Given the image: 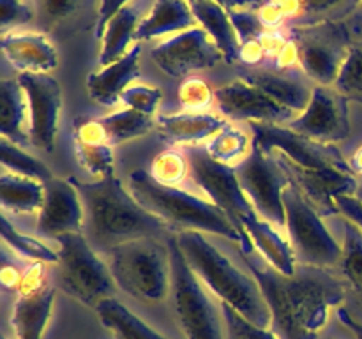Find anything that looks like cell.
I'll return each mask as SVG.
<instances>
[{"mask_svg": "<svg viewBox=\"0 0 362 339\" xmlns=\"http://www.w3.org/2000/svg\"><path fill=\"white\" fill-rule=\"evenodd\" d=\"M244 230L253 240L255 247L260 253V256L267 261L269 265L279 270L281 274L292 275L297 270V260L293 254L292 246L286 239H283L281 233L278 232L274 225L262 219L260 215L244 222Z\"/></svg>", "mask_w": 362, "mask_h": 339, "instance_id": "23", "label": "cell"}, {"mask_svg": "<svg viewBox=\"0 0 362 339\" xmlns=\"http://www.w3.org/2000/svg\"><path fill=\"white\" fill-rule=\"evenodd\" d=\"M240 256L260 286L271 311L269 328L278 339H318L332 311L346 300L345 282L329 268L297 265L286 275L269 265L257 247L240 251Z\"/></svg>", "mask_w": 362, "mask_h": 339, "instance_id": "1", "label": "cell"}, {"mask_svg": "<svg viewBox=\"0 0 362 339\" xmlns=\"http://www.w3.org/2000/svg\"><path fill=\"white\" fill-rule=\"evenodd\" d=\"M80 0H37V11L39 18H41V25L49 30L55 23L60 20L69 16L74 9H76Z\"/></svg>", "mask_w": 362, "mask_h": 339, "instance_id": "43", "label": "cell"}, {"mask_svg": "<svg viewBox=\"0 0 362 339\" xmlns=\"http://www.w3.org/2000/svg\"><path fill=\"white\" fill-rule=\"evenodd\" d=\"M334 313H336V318H338L339 325H341V327L345 328V331L349 332L354 339H362V321L361 320H357V318L354 316V314L350 313L345 306L338 307Z\"/></svg>", "mask_w": 362, "mask_h": 339, "instance_id": "47", "label": "cell"}, {"mask_svg": "<svg viewBox=\"0 0 362 339\" xmlns=\"http://www.w3.org/2000/svg\"><path fill=\"white\" fill-rule=\"evenodd\" d=\"M45 200V184L27 177L2 173L0 175V201L2 207L16 214L39 212Z\"/></svg>", "mask_w": 362, "mask_h": 339, "instance_id": "30", "label": "cell"}, {"mask_svg": "<svg viewBox=\"0 0 362 339\" xmlns=\"http://www.w3.org/2000/svg\"><path fill=\"white\" fill-rule=\"evenodd\" d=\"M283 201L286 212L285 230L288 232V242L297 263L320 268L339 267L343 246L331 235L322 215L303 196L296 184L290 182L286 186Z\"/></svg>", "mask_w": 362, "mask_h": 339, "instance_id": "8", "label": "cell"}, {"mask_svg": "<svg viewBox=\"0 0 362 339\" xmlns=\"http://www.w3.org/2000/svg\"><path fill=\"white\" fill-rule=\"evenodd\" d=\"M279 168L286 173L290 182L296 184L303 196L315 207V210L324 215L339 214L334 200L341 194H356L357 186L354 173L339 172V170H310L299 168L292 162L285 161L279 155H271Z\"/></svg>", "mask_w": 362, "mask_h": 339, "instance_id": "15", "label": "cell"}, {"mask_svg": "<svg viewBox=\"0 0 362 339\" xmlns=\"http://www.w3.org/2000/svg\"><path fill=\"white\" fill-rule=\"evenodd\" d=\"M350 168H352V172L362 173V147L354 154L352 161H350Z\"/></svg>", "mask_w": 362, "mask_h": 339, "instance_id": "52", "label": "cell"}, {"mask_svg": "<svg viewBox=\"0 0 362 339\" xmlns=\"http://www.w3.org/2000/svg\"><path fill=\"white\" fill-rule=\"evenodd\" d=\"M336 90L349 101L362 105V41L345 53L341 69L336 78Z\"/></svg>", "mask_w": 362, "mask_h": 339, "instance_id": "37", "label": "cell"}, {"mask_svg": "<svg viewBox=\"0 0 362 339\" xmlns=\"http://www.w3.org/2000/svg\"><path fill=\"white\" fill-rule=\"evenodd\" d=\"M221 318L225 321L228 339H278L271 328L257 327L226 304H221Z\"/></svg>", "mask_w": 362, "mask_h": 339, "instance_id": "39", "label": "cell"}, {"mask_svg": "<svg viewBox=\"0 0 362 339\" xmlns=\"http://www.w3.org/2000/svg\"><path fill=\"white\" fill-rule=\"evenodd\" d=\"M214 97L218 101L219 112L235 120L283 124L288 122L293 115V112L286 109L243 78L219 87L214 90Z\"/></svg>", "mask_w": 362, "mask_h": 339, "instance_id": "17", "label": "cell"}, {"mask_svg": "<svg viewBox=\"0 0 362 339\" xmlns=\"http://www.w3.org/2000/svg\"><path fill=\"white\" fill-rule=\"evenodd\" d=\"M163 94L159 88L145 87V85H134V87H127L120 95V101L126 105V108L140 112L144 115H154L158 109L159 102H161Z\"/></svg>", "mask_w": 362, "mask_h": 339, "instance_id": "40", "label": "cell"}, {"mask_svg": "<svg viewBox=\"0 0 362 339\" xmlns=\"http://www.w3.org/2000/svg\"><path fill=\"white\" fill-rule=\"evenodd\" d=\"M69 179L83 201L90 237L103 249L108 251L127 240L159 239L165 233V222L141 207L115 175L90 184L81 182L76 177Z\"/></svg>", "mask_w": 362, "mask_h": 339, "instance_id": "2", "label": "cell"}, {"mask_svg": "<svg viewBox=\"0 0 362 339\" xmlns=\"http://www.w3.org/2000/svg\"><path fill=\"white\" fill-rule=\"evenodd\" d=\"M288 127L320 143L345 140L350 134L349 99L338 90L315 87L308 108Z\"/></svg>", "mask_w": 362, "mask_h": 339, "instance_id": "14", "label": "cell"}, {"mask_svg": "<svg viewBox=\"0 0 362 339\" xmlns=\"http://www.w3.org/2000/svg\"><path fill=\"white\" fill-rule=\"evenodd\" d=\"M85 208L71 179H49L45 182V200L37 215V232L57 239L64 233H81Z\"/></svg>", "mask_w": 362, "mask_h": 339, "instance_id": "16", "label": "cell"}, {"mask_svg": "<svg viewBox=\"0 0 362 339\" xmlns=\"http://www.w3.org/2000/svg\"><path fill=\"white\" fill-rule=\"evenodd\" d=\"M299 62L308 76L322 85L336 83L339 69L345 56L339 55L331 46L320 44V42H306L299 46Z\"/></svg>", "mask_w": 362, "mask_h": 339, "instance_id": "31", "label": "cell"}, {"mask_svg": "<svg viewBox=\"0 0 362 339\" xmlns=\"http://www.w3.org/2000/svg\"><path fill=\"white\" fill-rule=\"evenodd\" d=\"M18 83L27 97L28 140L41 150H52L55 145L62 92L55 78L46 73H20Z\"/></svg>", "mask_w": 362, "mask_h": 339, "instance_id": "12", "label": "cell"}, {"mask_svg": "<svg viewBox=\"0 0 362 339\" xmlns=\"http://www.w3.org/2000/svg\"><path fill=\"white\" fill-rule=\"evenodd\" d=\"M264 44H262V41L258 39V41H253V42H247V44H243L239 49V59L244 60V62L247 64H257L260 62L262 56H264Z\"/></svg>", "mask_w": 362, "mask_h": 339, "instance_id": "48", "label": "cell"}, {"mask_svg": "<svg viewBox=\"0 0 362 339\" xmlns=\"http://www.w3.org/2000/svg\"><path fill=\"white\" fill-rule=\"evenodd\" d=\"M212 99H216L214 92L200 78H187L179 88V101L187 112L198 113L200 109L207 108Z\"/></svg>", "mask_w": 362, "mask_h": 339, "instance_id": "41", "label": "cell"}, {"mask_svg": "<svg viewBox=\"0 0 362 339\" xmlns=\"http://www.w3.org/2000/svg\"><path fill=\"white\" fill-rule=\"evenodd\" d=\"M197 18L189 0H156L147 16L140 21L136 30V42L161 35L184 32L197 27Z\"/></svg>", "mask_w": 362, "mask_h": 339, "instance_id": "22", "label": "cell"}, {"mask_svg": "<svg viewBox=\"0 0 362 339\" xmlns=\"http://www.w3.org/2000/svg\"><path fill=\"white\" fill-rule=\"evenodd\" d=\"M95 313L113 339H166L113 297L99 302Z\"/></svg>", "mask_w": 362, "mask_h": 339, "instance_id": "27", "label": "cell"}, {"mask_svg": "<svg viewBox=\"0 0 362 339\" xmlns=\"http://www.w3.org/2000/svg\"><path fill=\"white\" fill-rule=\"evenodd\" d=\"M0 7H2V28L14 27V25H23L32 20V11L27 4L21 0H0Z\"/></svg>", "mask_w": 362, "mask_h": 339, "instance_id": "44", "label": "cell"}, {"mask_svg": "<svg viewBox=\"0 0 362 339\" xmlns=\"http://www.w3.org/2000/svg\"><path fill=\"white\" fill-rule=\"evenodd\" d=\"M127 189L138 203L161 219L166 228L180 232H200L219 235L239 244L240 251H253V240L244 239L243 233L228 218L212 203L175 186L158 182L145 170H136L129 175Z\"/></svg>", "mask_w": 362, "mask_h": 339, "instance_id": "3", "label": "cell"}, {"mask_svg": "<svg viewBox=\"0 0 362 339\" xmlns=\"http://www.w3.org/2000/svg\"><path fill=\"white\" fill-rule=\"evenodd\" d=\"M343 0H297V6L304 11V13H322L331 7L338 6Z\"/></svg>", "mask_w": 362, "mask_h": 339, "instance_id": "49", "label": "cell"}, {"mask_svg": "<svg viewBox=\"0 0 362 339\" xmlns=\"http://www.w3.org/2000/svg\"><path fill=\"white\" fill-rule=\"evenodd\" d=\"M194 18L200 27L207 32L223 53L226 62H235L239 59V41L230 21L228 9L214 0H189Z\"/></svg>", "mask_w": 362, "mask_h": 339, "instance_id": "24", "label": "cell"}, {"mask_svg": "<svg viewBox=\"0 0 362 339\" xmlns=\"http://www.w3.org/2000/svg\"><path fill=\"white\" fill-rule=\"evenodd\" d=\"M151 55L159 69L172 78L207 69L223 59V53L202 27H193L165 39L152 48Z\"/></svg>", "mask_w": 362, "mask_h": 339, "instance_id": "13", "label": "cell"}, {"mask_svg": "<svg viewBox=\"0 0 362 339\" xmlns=\"http://www.w3.org/2000/svg\"><path fill=\"white\" fill-rule=\"evenodd\" d=\"M207 152L223 165H239L250 154V140L240 129H235L230 124H225L219 133L211 138L207 145Z\"/></svg>", "mask_w": 362, "mask_h": 339, "instance_id": "34", "label": "cell"}, {"mask_svg": "<svg viewBox=\"0 0 362 339\" xmlns=\"http://www.w3.org/2000/svg\"><path fill=\"white\" fill-rule=\"evenodd\" d=\"M0 161H2L4 168L9 173H14V175L39 180L42 184L53 179L45 162L35 159L34 155L27 154L23 148H20L16 143L7 140V138L0 140Z\"/></svg>", "mask_w": 362, "mask_h": 339, "instance_id": "33", "label": "cell"}, {"mask_svg": "<svg viewBox=\"0 0 362 339\" xmlns=\"http://www.w3.org/2000/svg\"><path fill=\"white\" fill-rule=\"evenodd\" d=\"M281 18H283V9L279 6H274V4L265 7L260 14V20L262 23H264V27H267V25H276Z\"/></svg>", "mask_w": 362, "mask_h": 339, "instance_id": "50", "label": "cell"}, {"mask_svg": "<svg viewBox=\"0 0 362 339\" xmlns=\"http://www.w3.org/2000/svg\"><path fill=\"white\" fill-rule=\"evenodd\" d=\"M0 46L20 73H46L57 67L55 48L42 34H4Z\"/></svg>", "mask_w": 362, "mask_h": 339, "instance_id": "19", "label": "cell"}, {"mask_svg": "<svg viewBox=\"0 0 362 339\" xmlns=\"http://www.w3.org/2000/svg\"><path fill=\"white\" fill-rule=\"evenodd\" d=\"M159 136L172 145H194L212 138L225 127V120L209 113H175L161 115L156 120Z\"/></svg>", "mask_w": 362, "mask_h": 339, "instance_id": "21", "label": "cell"}, {"mask_svg": "<svg viewBox=\"0 0 362 339\" xmlns=\"http://www.w3.org/2000/svg\"><path fill=\"white\" fill-rule=\"evenodd\" d=\"M325 339H331V338H325Z\"/></svg>", "mask_w": 362, "mask_h": 339, "instance_id": "54", "label": "cell"}, {"mask_svg": "<svg viewBox=\"0 0 362 339\" xmlns=\"http://www.w3.org/2000/svg\"><path fill=\"white\" fill-rule=\"evenodd\" d=\"M356 196L359 198V200L362 201V187H359V189H357V193H356Z\"/></svg>", "mask_w": 362, "mask_h": 339, "instance_id": "53", "label": "cell"}, {"mask_svg": "<svg viewBox=\"0 0 362 339\" xmlns=\"http://www.w3.org/2000/svg\"><path fill=\"white\" fill-rule=\"evenodd\" d=\"M186 155L194 182L205 191L212 203L243 233L244 239L251 240L244 230V222L257 218L258 212L255 210L253 203L240 187L235 166L216 161L209 154L207 148H191Z\"/></svg>", "mask_w": 362, "mask_h": 339, "instance_id": "9", "label": "cell"}, {"mask_svg": "<svg viewBox=\"0 0 362 339\" xmlns=\"http://www.w3.org/2000/svg\"><path fill=\"white\" fill-rule=\"evenodd\" d=\"M172 295L177 321L186 339H226L221 318L204 285L184 258L175 235L168 239Z\"/></svg>", "mask_w": 362, "mask_h": 339, "instance_id": "7", "label": "cell"}, {"mask_svg": "<svg viewBox=\"0 0 362 339\" xmlns=\"http://www.w3.org/2000/svg\"><path fill=\"white\" fill-rule=\"evenodd\" d=\"M27 97L18 80H2L0 83V133L13 143H27L23 122L27 112Z\"/></svg>", "mask_w": 362, "mask_h": 339, "instance_id": "28", "label": "cell"}, {"mask_svg": "<svg viewBox=\"0 0 362 339\" xmlns=\"http://www.w3.org/2000/svg\"><path fill=\"white\" fill-rule=\"evenodd\" d=\"M108 267L115 285L147 302L166 299L172 290L168 244L158 239H136L117 244L108 251Z\"/></svg>", "mask_w": 362, "mask_h": 339, "instance_id": "5", "label": "cell"}, {"mask_svg": "<svg viewBox=\"0 0 362 339\" xmlns=\"http://www.w3.org/2000/svg\"><path fill=\"white\" fill-rule=\"evenodd\" d=\"M74 152L81 168L87 170L90 175L98 179L113 175L112 145L105 141L74 140Z\"/></svg>", "mask_w": 362, "mask_h": 339, "instance_id": "36", "label": "cell"}, {"mask_svg": "<svg viewBox=\"0 0 362 339\" xmlns=\"http://www.w3.org/2000/svg\"><path fill=\"white\" fill-rule=\"evenodd\" d=\"M214 2H219L226 9H237V7L247 6V4H253L255 0H214Z\"/></svg>", "mask_w": 362, "mask_h": 339, "instance_id": "51", "label": "cell"}, {"mask_svg": "<svg viewBox=\"0 0 362 339\" xmlns=\"http://www.w3.org/2000/svg\"><path fill=\"white\" fill-rule=\"evenodd\" d=\"M339 272L346 288V299L354 300V307L361 311L362 321V232L356 225L345 222V240L343 256L339 261Z\"/></svg>", "mask_w": 362, "mask_h": 339, "instance_id": "29", "label": "cell"}, {"mask_svg": "<svg viewBox=\"0 0 362 339\" xmlns=\"http://www.w3.org/2000/svg\"><path fill=\"white\" fill-rule=\"evenodd\" d=\"M140 42H134L122 59L105 66L98 73L88 74L87 88L90 97L103 106L117 105L127 85L140 74Z\"/></svg>", "mask_w": 362, "mask_h": 339, "instance_id": "18", "label": "cell"}, {"mask_svg": "<svg viewBox=\"0 0 362 339\" xmlns=\"http://www.w3.org/2000/svg\"><path fill=\"white\" fill-rule=\"evenodd\" d=\"M235 173L240 187L258 215L276 228H285L286 212L283 193L290 184V179L279 168L278 162L253 143L250 154L235 166Z\"/></svg>", "mask_w": 362, "mask_h": 339, "instance_id": "11", "label": "cell"}, {"mask_svg": "<svg viewBox=\"0 0 362 339\" xmlns=\"http://www.w3.org/2000/svg\"><path fill=\"white\" fill-rule=\"evenodd\" d=\"M243 80L250 81L251 85L260 88L264 94H267L269 97L274 99L276 102H279L293 113H303L310 105L311 95H313V90L308 88L303 81L288 76H279V74L251 71V73L244 74Z\"/></svg>", "mask_w": 362, "mask_h": 339, "instance_id": "25", "label": "cell"}, {"mask_svg": "<svg viewBox=\"0 0 362 339\" xmlns=\"http://www.w3.org/2000/svg\"><path fill=\"white\" fill-rule=\"evenodd\" d=\"M184 258L202 285L257 327H271V311L253 275L244 274L228 258L212 246L204 233H175Z\"/></svg>", "mask_w": 362, "mask_h": 339, "instance_id": "4", "label": "cell"}, {"mask_svg": "<svg viewBox=\"0 0 362 339\" xmlns=\"http://www.w3.org/2000/svg\"><path fill=\"white\" fill-rule=\"evenodd\" d=\"M105 133V140L108 145H119L133 138L144 136L154 126L151 115H144L140 112L126 108L120 112L110 113V115L98 119Z\"/></svg>", "mask_w": 362, "mask_h": 339, "instance_id": "32", "label": "cell"}, {"mask_svg": "<svg viewBox=\"0 0 362 339\" xmlns=\"http://www.w3.org/2000/svg\"><path fill=\"white\" fill-rule=\"evenodd\" d=\"M187 170H189L187 155H184L179 150H166L152 161L151 172L148 173L158 182L166 184V186H175V184L182 182Z\"/></svg>", "mask_w": 362, "mask_h": 339, "instance_id": "38", "label": "cell"}, {"mask_svg": "<svg viewBox=\"0 0 362 339\" xmlns=\"http://www.w3.org/2000/svg\"><path fill=\"white\" fill-rule=\"evenodd\" d=\"M0 232H2L4 242H6L11 249L16 251L18 254H21V256L37 261V263H57V261H59V253L49 249V247L46 246V244H42L41 240L18 232V230L11 225L6 214H2V219H0Z\"/></svg>", "mask_w": 362, "mask_h": 339, "instance_id": "35", "label": "cell"}, {"mask_svg": "<svg viewBox=\"0 0 362 339\" xmlns=\"http://www.w3.org/2000/svg\"><path fill=\"white\" fill-rule=\"evenodd\" d=\"M253 131V143L265 154L279 155L285 161L310 170H339L354 173L350 162L331 143H320L283 124L250 122Z\"/></svg>", "mask_w": 362, "mask_h": 339, "instance_id": "10", "label": "cell"}, {"mask_svg": "<svg viewBox=\"0 0 362 339\" xmlns=\"http://www.w3.org/2000/svg\"><path fill=\"white\" fill-rule=\"evenodd\" d=\"M339 214L362 232V201L356 194H341L334 200Z\"/></svg>", "mask_w": 362, "mask_h": 339, "instance_id": "45", "label": "cell"}, {"mask_svg": "<svg viewBox=\"0 0 362 339\" xmlns=\"http://www.w3.org/2000/svg\"><path fill=\"white\" fill-rule=\"evenodd\" d=\"M138 13L131 6H124L122 9L113 14L103 34V49L99 53V66L105 67L122 59L133 44L136 42L138 30Z\"/></svg>", "mask_w": 362, "mask_h": 339, "instance_id": "26", "label": "cell"}, {"mask_svg": "<svg viewBox=\"0 0 362 339\" xmlns=\"http://www.w3.org/2000/svg\"><path fill=\"white\" fill-rule=\"evenodd\" d=\"M228 16L230 21H232L233 30H235L239 46L262 39L265 27L262 23L260 16H255V14L247 13V11L239 9H228Z\"/></svg>", "mask_w": 362, "mask_h": 339, "instance_id": "42", "label": "cell"}, {"mask_svg": "<svg viewBox=\"0 0 362 339\" xmlns=\"http://www.w3.org/2000/svg\"><path fill=\"white\" fill-rule=\"evenodd\" d=\"M124 6H129V0H101L98 23H95V37L103 39V34H105V28L106 25H108V21L112 20L113 14L119 9H122Z\"/></svg>", "mask_w": 362, "mask_h": 339, "instance_id": "46", "label": "cell"}, {"mask_svg": "<svg viewBox=\"0 0 362 339\" xmlns=\"http://www.w3.org/2000/svg\"><path fill=\"white\" fill-rule=\"evenodd\" d=\"M53 300L55 290L48 285L20 293L13 307V331L16 339H42L52 316Z\"/></svg>", "mask_w": 362, "mask_h": 339, "instance_id": "20", "label": "cell"}, {"mask_svg": "<svg viewBox=\"0 0 362 339\" xmlns=\"http://www.w3.org/2000/svg\"><path fill=\"white\" fill-rule=\"evenodd\" d=\"M59 261L57 282L60 288L87 307H98L99 302L112 299L115 279L110 267L99 260L81 233H64L57 237Z\"/></svg>", "mask_w": 362, "mask_h": 339, "instance_id": "6", "label": "cell"}]
</instances>
